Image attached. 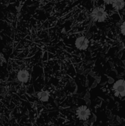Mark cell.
Instances as JSON below:
<instances>
[{
  "mask_svg": "<svg viewBox=\"0 0 125 126\" xmlns=\"http://www.w3.org/2000/svg\"><path fill=\"white\" fill-rule=\"evenodd\" d=\"M37 96L41 102H47V101H49L50 95H49V92L48 91H43V92H38L37 94Z\"/></svg>",
  "mask_w": 125,
  "mask_h": 126,
  "instance_id": "52a82bcc",
  "label": "cell"
},
{
  "mask_svg": "<svg viewBox=\"0 0 125 126\" xmlns=\"http://www.w3.org/2000/svg\"><path fill=\"white\" fill-rule=\"evenodd\" d=\"M4 56H3V55L0 52V63H1L2 62H4Z\"/></svg>",
  "mask_w": 125,
  "mask_h": 126,
  "instance_id": "30bf717a",
  "label": "cell"
},
{
  "mask_svg": "<svg viewBox=\"0 0 125 126\" xmlns=\"http://www.w3.org/2000/svg\"><path fill=\"white\" fill-rule=\"evenodd\" d=\"M91 18L95 22H104L108 18V14L105 7L98 6L94 7L91 12Z\"/></svg>",
  "mask_w": 125,
  "mask_h": 126,
  "instance_id": "6da1fadb",
  "label": "cell"
},
{
  "mask_svg": "<svg viewBox=\"0 0 125 126\" xmlns=\"http://www.w3.org/2000/svg\"><path fill=\"white\" fill-rule=\"evenodd\" d=\"M113 8L116 11H120L122 9H124L125 7V0H114V1L112 4Z\"/></svg>",
  "mask_w": 125,
  "mask_h": 126,
  "instance_id": "8992f818",
  "label": "cell"
},
{
  "mask_svg": "<svg viewBox=\"0 0 125 126\" xmlns=\"http://www.w3.org/2000/svg\"><path fill=\"white\" fill-rule=\"evenodd\" d=\"M120 32L121 33L125 36V21L121 24L120 26Z\"/></svg>",
  "mask_w": 125,
  "mask_h": 126,
  "instance_id": "ba28073f",
  "label": "cell"
},
{
  "mask_svg": "<svg viewBox=\"0 0 125 126\" xmlns=\"http://www.w3.org/2000/svg\"><path fill=\"white\" fill-rule=\"evenodd\" d=\"M103 1L107 5H112V4L114 1V0H103Z\"/></svg>",
  "mask_w": 125,
  "mask_h": 126,
  "instance_id": "9c48e42d",
  "label": "cell"
},
{
  "mask_svg": "<svg viewBox=\"0 0 125 126\" xmlns=\"http://www.w3.org/2000/svg\"><path fill=\"white\" fill-rule=\"evenodd\" d=\"M113 91L116 97H125V80L120 79L116 81L113 86Z\"/></svg>",
  "mask_w": 125,
  "mask_h": 126,
  "instance_id": "7a4b0ae2",
  "label": "cell"
},
{
  "mask_svg": "<svg viewBox=\"0 0 125 126\" xmlns=\"http://www.w3.org/2000/svg\"><path fill=\"white\" fill-rule=\"evenodd\" d=\"M89 44L90 41L88 39V38H86L84 35H80L79 37H77L74 41V46L75 47L79 49V50H86L88 47H89Z\"/></svg>",
  "mask_w": 125,
  "mask_h": 126,
  "instance_id": "3957f363",
  "label": "cell"
},
{
  "mask_svg": "<svg viewBox=\"0 0 125 126\" xmlns=\"http://www.w3.org/2000/svg\"><path fill=\"white\" fill-rule=\"evenodd\" d=\"M30 74L27 69H21L16 75L17 80L21 83H27L29 80Z\"/></svg>",
  "mask_w": 125,
  "mask_h": 126,
  "instance_id": "5b68a950",
  "label": "cell"
},
{
  "mask_svg": "<svg viewBox=\"0 0 125 126\" xmlns=\"http://www.w3.org/2000/svg\"><path fill=\"white\" fill-rule=\"evenodd\" d=\"M76 115L79 120L83 121H86L89 119L91 116V111L87 106H81L77 108L76 111Z\"/></svg>",
  "mask_w": 125,
  "mask_h": 126,
  "instance_id": "277c9868",
  "label": "cell"
}]
</instances>
